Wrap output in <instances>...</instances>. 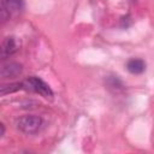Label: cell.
Returning <instances> with one entry per match:
<instances>
[{"label": "cell", "mask_w": 154, "mask_h": 154, "mask_svg": "<svg viewBox=\"0 0 154 154\" xmlns=\"http://www.w3.org/2000/svg\"><path fill=\"white\" fill-rule=\"evenodd\" d=\"M126 69L132 75H141L146 70V63L142 59L132 58L126 63Z\"/></svg>", "instance_id": "cell-6"}, {"label": "cell", "mask_w": 154, "mask_h": 154, "mask_svg": "<svg viewBox=\"0 0 154 154\" xmlns=\"http://www.w3.org/2000/svg\"><path fill=\"white\" fill-rule=\"evenodd\" d=\"M0 129H1V131H0V137H2V136H4V134H5V126H4V124H2V123L0 124Z\"/></svg>", "instance_id": "cell-9"}, {"label": "cell", "mask_w": 154, "mask_h": 154, "mask_svg": "<svg viewBox=\"0 0 154 154\" xmlns=\"http://www.w3.org/2000/svg\"><path fill=\"white\" fill-rule=\"evenodd\" d=\"M23 89L37 93L46 99L53 97V91H52L51 87L46 82H43L41 78L35 77V76H31V77L26 78L25 81H23Z\"/></svg>", "instance_id": "cell-2"}, {"label": "cell", "mask_w": 154, "mask_h": 154, "mask_svg": "<svg viewBox=\"0 0 154 154\" xmlns=\"http://www.w3.org/2000/svg\"><path fill=\"white\" fill-rule=\"evenodd\" d=\"M107 85H108V88H112V89H122L123 83L117 76H113L107 79Z\"/></svg>", "instance_id": "cell-8"}, {"label": "cell", "mask_w": 154, "mask_h": 154, "mask_svg": "<svg viewBox=\"0 0 154 154\" xmlns=\"http://www.w3.org/2000/svg\"><path fill=\"white\" fill-rule=\"evenodd\" d=\"M1 7H4L10 16L17 14L24 10V0H2Z\"/></svg>", "instance_id": "cell-5"}, {"label": "cell", "mask_w": 154, "mask_h": 154, "mask_svg": "<svg viewBox=\"0 0 154 154\" xmlns=\"http://www.w3.org/2000/svg\"><path fill=\"white\" fill-rule=\"evenodd\" d=\"M18 49V42L16 40V37H6L2 43H1V48H0V55L2 59H6L7 57L12 55Z\"/></svg>", "instance_id": "cell-3"}, {"label": "cell", "mask_w": 154, "mask_h": 154, "mask_svg": "<svg viewBox=\"0 0 154 154\" xmlns=\"http://www.w3.org/2000/svg\"><path fill=\"white\" fill-rule=\"evenodd\" d=\"M22 73V65L18 63H7L2 65L0 75L1 78H14Z\"/></svg>", "instance_id": "cell-4"}, {"label": "cell", "mask_w": 154, "mask_h": 154, "mask_svg": "<svg viewBox=\"0 0 154 154\" xmlns=\"http://www.w3.org/2000/svg\"><path fill=\"white\" fill-rule=\"evenodd\" d=\"M23 89V82L20 83H11V84H4L0 87V93L1 95H6L10 93H14L17 90Z\"/></svg>", "instance_id": "cell-7"}, {"label": "cell", "mask_w": 154, "mask_h": 154, "mask_svg": "<svg viewBox=\"0 0 154 154\" xmlns=\"http://www.w3.org/2000/svg\"><path fill=\"white\" fill-rule=\"evenodd\" d=\"M43 125L45 123L42 118L38 116H34V114L23 116L17 120V128L26 135H32V134L41 131Z\"/></svg>", "instance_id": "cell-1"}]
</instances>
